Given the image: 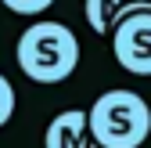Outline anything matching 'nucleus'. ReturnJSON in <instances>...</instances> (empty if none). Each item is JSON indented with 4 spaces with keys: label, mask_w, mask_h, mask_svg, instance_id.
<instances>
[{
    "label": "nucleus",
    "mask_w": 151,
    "mask_h": 148,
    "mask_svg": "<svg viewBox=\"0 0 151 148\" xmlns=\"http://www.w3.org/2000/svg\"><path fill=\"white\" fill-rule=\"evenodd\" d=\"M86 130L97 148H140L151 134V108L137 90H104L86 108Z\"/></svg>",
    "instance_id": "nucleus-1"
},
{
    "label": "nucleus",
    "mask_w": 151,
    "mask_h": 148,
    "mask_svg": "<svg viewBox=\"0 0 151 148\" xmlns=\"http://www.w3.org/2000/svg\"><path fill=\"white\" fill-rule=\"evenodd\" d=\"M14 58L32 83H61L79 65V40L61 22H32L18 36Z\"/></svg>",
    "instance_id": "nucleus-2"
},
{
    "label": "nucleus",
    "mask_w": 151,
    "mask_h": 148,
    "mask_svg": "<svg viewBox=\"0 0 151 148\" xmlns=\"http://www.w3.org/2000/svg\"><path fill=\"white\" fill-rule=\"evenodd\" d=\"M111 54L126 72L151 76V11H133L111 29Z\"/></svg>",
    "instance_id": "nucleus-3"
},
{
    "label": "nucleus",
    "mask_w": 151,
    "mask_h": 148,
    "mask_svg": "<svg viewBox=\"0 0 151 148\" xmlns=\"http://www.w3.org/2000/svg\"><path fill=\"white\" fill-rule=\"evenodd\" d=\"M86 144H93L86 130V108H65L43 130V148H86Z\"/></svg>",
    "instance_id": "nucleus-4"
},
{
    "label": "nucleus",
    "mask_w": 151,
    "mask_h": 148,
    "mask_svg": "<svg viewBox=\"0 0 151 148\" xmlns=\"http://www.w3.org/2000/svg\"><path fill=\"white\" fill-rule=\"evenodd\" d=\"M86 22H90V29L97 33V36H104V33H111L126 15H133V11H151V0H86Z\"/></svg>",
    "instance_id": "nucleus-5"
},
{
    "label": "nucleus",
    "mask_w": 151,
    "mask_h": 148,
    "mask_svg": "<svg viewBox=\"0 0 151 148\" xmlns=\"http://www.w3.org/2000/svg\"><path fill=\"white\" fill-rule=\"evenodd\" d=\"M14 87H11V80L0 72V126H7L11 123V116H14Z\"/></svg>",
    "instance_id": "nucleus-6"
},
{
    "label": "nucleus",
    "mask_w": 151,
    "mask_h": 148,
    "mask_svg": "<svg viewBox=\"0 0 151 148\" xmlns=\"http://www.w3.org/2000/svg\"><path fill=\"white\" fill-rule=\"evenodd\" d=\"M7 11H14V15H25V18H32V15H43L54 0H0Z\"/></svg>",
    "instance_id": "nucleus-7"
}]
</instances>
